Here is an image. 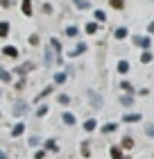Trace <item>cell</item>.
I'll list each match as a JSON object with an SVG mask.
<instances>
[{"label":"cell","mask_w":154,"mask_h":159,"mask_svg":"<svg viewBox=\"0 0 154 159\" xmlns=\"http://www.w3.org/2000/svg\"><path fill=\"white\" fill-rule=\"evenodd\" d=\"M46 64H48V66H50V64H57V52L52 50V46L46 48Z\"/></svg>","instance_id":"cell-1"},{"label":"cell","mask_w":154,"mask_h":159,"mask_svg":"<svg viewBox=\"0 0 154 159\" xmlns=\"http://www.w3.org/2000/svg\"><path fill=\"white\" fill-rule=\"evenodd\" d=\"M2 55L11 57V59H16V57H18V48H16V46H5V48H2Z\"/></svg>","instance_id":"cell-2"},{"label":"cell","mask_w":154,"mask_h":159,"mask_svg":"<svg viewBox=\"0 0 154 159\" xmlns=\"http://www.w3.org/2000/svg\"><path fill=\"white\" fill-rule=\"evenodd\" d=\"M20 11L25 14V16H32V0H23V2H20Z\"/></svg>","instance_id":"cell-3"},{"label":"cell","mask_w":154,"mask_h":159,"mask_svg":"<svg viewBox=\"0 0 154 159\" xmlns=\"http://www.w3.org/2000/svg\"><path fill=\"white\" fill-rule=\"evenodd\" d=\"M134 43H136V46H141V48H145V50H150V39L147 37H134Z\"/></svg>","instance_id":"cell-4"},{"label":"cell","mask_w":154,"mask_h":159,"mask_svg":"<svg viewBox=\"0 0 154 159\" xmlns=\"http://www.w3.org/2000/svg\"><path fill=\"white\" fill-rule=\"evenodd\" d=\"M27 109V102H16V107H14V116H23Z\"/></svg>","instance_id":"cell-5"},{"label":"cell","mask_w":154,"mask_h":159,"mask_svg":"<svg viewBox=\"0 0 154 159\" xmlns=\"http://www.w3.org/2000/svg\"><path fill=\"white\" fill-rule=\"evenodd\" d=\"M122 120L125 123H138V120H141V114H125Z\"/></svg>","instance_id":"cell-6"},{"label":"cell","mask_w":154,"mask_h":159,"mask_svg":"<svg viewBox=\"0 0 154 159\" xmlns=\"http://www.w3.org/2000/svg\"><path fill=\"white\" fill-rule=\"evenodd\" d=\"M9 34V23L7 20H0V39H5Z\"/></svg>","instance_id":"cell-7"},{"label":"cell","mask_w":154,"mask_h":159,"mask_svg":"<svg viewBox=\"0 0 154 159\" xmlns=\"http://www.w3.org/2000/svg\"><path fill=\"white\" fill-rule=\"evenodd\" d=\"M82 52H86V46H84V43H79L75 50H70V52H68V57H77V55H82Z\"/></svg>","instance_id":"cell-8"},{"label":"cell","mask_w":154,"mask_h":159,"mask_svg":"<svg viewBox=\"0 0 154 159\" xmlns=\"http://www.w3.org/2000/svg\"><path fill=\"white\" fill-rule=\"evenodd\" d=\"M95 127H98V120H95V118H89V120L84 123V129H86V132H93Z\"/></svg>","instance_id":"cell-9"},{"label":"cell","mask_w":154,"mask_h":159,"mask_svg":"<svg viewBox=\"0 0 154 159\" xmlns=\"http://www.w3.org/2000/svg\"><path fill=\"white\" fill-rule=\"evenodd\" d=\"M0 82H11V75L7 73V68L0 66Z\"/></svg>","instance_id":"cell-10"},{"label":"cell","mask_w":154,"mask_h":159,"mask_svg":"<svg viewBox=\"0 0 154 159\" xmlns=\"http://www.w3.org/2000/svg\"><path fill=\"white\" fill-rule=\"evenodd\" d=\"M109 152H111V159H125V157H122V152H120V148H116V146L109 150Z\"/></svg>","instance_id":"cell-11"},{"label":"cell","mask_w":154,"mask_h":159,"mask_svg":"<svg viewBox=\"0 0 154 159\" xmlns=\"http://www.w3.org/2000/svg\"><path fill=\"white\" fill-rule=\"evenodd\" d=\"M23 129H25V125H23V123H18V125L11 129V136H20V134H23Z\"/></svg>","instance_id":"cell-12"},{"label":"cell","mask_w":154,"mask_h":159,"mask_svg":"<svg viewBox=\"0 0 154 159\" xmlns=\"http://www.w3.org/2000/svg\"><path fill=\"white\" fill-rule=\"evenodd\" d=\"M89 96H91V102H93L95 107H102V100H100V96H95L93 91H89Z\"/></svg>","instance_id":"cell-13"},{"label":"cell","mask_w":154,"mask_h":159,"mask_svg":"<svg viewBox=\"0 0 154 159\" xmlns=\"http://www.w3.org/2000/svg\"><path fill=\"white\" fill-rule=\"evenodd\" d=\"M64 123H66V125H75V116L66 111V114H64Z\"/></svg>","instance_id":"cell-14"},{"label":"cell","mask_w":154,"mask_h":159,"mask_svg":"<svg viewBox=\"0 0 154 159\" xmlns=\"http://www.w3.org/2000/svg\"><path fill=\"white\" fill-rule=\"evenodd\" d=\"M109 5H111L113 9H122V7H125V0H109Z\"/></svg>","instance_id":"cell-15"},{"label":"cell","mask_w":154,"mask_h":159,"mask_svg":"<svg viewBox=\"0 0 154 159\" xmlns=\"http://www.w3.org/2000/svg\"><path fill=\"white\" fill-rule=\"evenodd\" d=\"M77 32H79V30H77V27H75V25H70V27H66V37H77Z\"/></svg>","instance_id":"cell-16"},{"label":"cell","mask_w":154,"mask_h":159,"mask_svg":"<svg viewBox=\"0 0 154 159\" xmlns=\"http://www.w3.org/2000/svg\"><path fill=\"white\" fill-rule=\"evenodd\" d=\"M127 37V27H118L116 30V39H125Z\"/></svg>","instance_id":"cell-17"},{"label":"cell","mask_w":154,"mask_h":159,"mask_svg":"<svg viewBox=\"0 0 154 159\" xmlns=\"http://www.w3.org/2000/svg\"><path fill=\"white\" fill-rule=\"evenodd\" d=\"M75 7H77V9H89V2H86V0H75Z\"/></svg>","instance_id":"cell-18"},{"label":"cell","mask_w":154,"mask_h":159,"mask_svg":"<svg viewBox=\"0 0 154 159\" xmlns=\"http://www.w3.org/2000/svg\"><path fill=\"white\" fill-rule=\"evenodd\" d=\"M131 146H134V139H131V136H125V139H122V148H131Z\"/></svg>","instance_id":"cell-19"},{"label":"cell","mask_w":154,"mask_h":159,"mask_svg":"<svg viewBox=\"0 0 154 159\" xmlns=\"http://www.w3.org/2000/svg\"><path fill=\"white\" fill-rule=\"evenodd\" d=\"M141 61H143V64H150V61H152V55H150V50H145V52L141 55Z\"/></svg>","instance_id":"cell-20"},{"label":"cell","mask_w":154,"mask_h":159,"mask_svg":"<svg viewBox=\"0 0 154 159\" xmlns=\"http://www.w3.org/2000/svg\"><path fill=\"white\" fill-rule=\"evenodd\" d=\"M46 150H59V148H57V141H55V139L46 141Z\"/></svg>","instance_id":"cell-21"},{"label":"cell","mask_w":154,"mask_h":159,"mask_svg":"<svg viewBox=\"0 0 154 159\" xmlns=\"http://www.w3.org/2000/svg\"><path fill=\"white\" fill-rule=\"evenodd\" d=\"M127 70H129V64L127 61H120L118 64V73H127Z\"/></svg>","instance_id":"cell-22"},{"label":"cell","mask_w":154,"mask_h":159,"mask_svg":"<svg viewBox=\"0 0 154 159\" xmlns=\"http://www.w3.org/2000/svg\"><path fill=\"white\" fill-rule=\"evenodd\" d=\"M86 32H89V34H95V32H98V23H89V25H86Z\"/></svg>","instance_id":"cell-23"},{"label":"cell","mask_w":154,"mask_h":159,"mask_svg":"<svg viewBox=\"0 0 154 159\" xmlns=\"http://www.w3.org/2000/svg\"><path fill=\"white\" fill-rule=\"evenodd\" d=\"M113 129H116V123H107V125L102 127V132H107V134H109V132H113Z\"/></svg>","instance_id":"cell-24"},{"label":"cell","mask_w":154,"mask_h":159,"mask_svg":"<svg viewBox=\"0 0 154 159\" xmlns=\"http://www.w3.org/2000/svg\"><path fill=\"white\" fill-rule=\"evenodd\" d=\"M34 68V64H23V66L18 68V73H27V70H32Z\"/></svg>","instance_id":"cell-25"},{"label":"cell","mask_w":154,"mask_h":159,"mask_svg":"<svg viewBox=\"0 0 154 159\" xmlns=\"http://www.w3.org/2000/svg\"><path fill=\"white\" fill-rule=\"evenodd\" d=\"M55 82H57V84L66 82V73H57V75H55Z\"/></svg>","instance_id":"cell-26"},{"label":"cell","mask_w":154,"mask_h":159,"mask_svg":"<svg viewBox=\"0 0 154 159\" xmlns=\"http://www.w3.org/2000/svg\"><path fill=\"white\" fill-rule=\"evenodd\" d=\"M95 18H98V20H107V14L102 9H98V11H95Z\"/></svg>","instance_id":"cell-27"},{"label":"cell","mask_w":154,"mask_h":159,"mask_svg":"<svg viewBox=\"0 0 154 159\" xmlns=\"http://www.w3.org/2000/svg\"><path fill=\"white\" fill-rule=\"evenodd\" d=\"M46 114H48V107H46V105H43V107H39V111H36V116H46Z\"/></svg>","instance_id":"cell-28"},{"label":"cell","mask_w":154,"mask_h":159,"mask_svg":"<svg viewBox=\"0 0 154 159\" xmlns=\"http://www.w3.org/2000/svg\"><path fill=\"white\" fill-rule=\"evenodd\" d=\"M0 5H2V9H9V7H11V0H0Z\"/></svg>","instance_id":"cell-29"},{"label":"cell","mask_w":154,"mask_h":159,"mask_svg":"<svg viewBox=\"0 0 154 159\" xmlns=\"http://www.w3.org/2000/svg\"><path fill=\"white\" fill-rule=\"evenodd\" d=\"M145 132H147V136H154V123H150V125H147V129H145Z\"/></svg>","instance_id":"cell-30"},{"label":"cell","mask_w":154,"mask_h":159,"mask_svg":"<svg viewBox=\"0 0 154 159\" xmlns=\"http://www.w3.org/2000/svg\"><path fill=\"white\" fill-rule=\"evenodd\" d=\"M30 43H32V46H39V37H36V34H32V37H30Z\"/></svg>","instance_id":"cell-31"},{"label":"cell","mask_w":154,"mask_h":159,"mask_svg":"<svg viewBox=\"0 0 154 159\" xmlns=\"http://www.w3.org/2000/svg\"><path fill=\"white\" fill-rule=\"evenodd\" d=\"M120 102H122V105H131V98H129V96H122Z\"/></svg>","instance_id":"cell-32"},{"label":"cell","mask_w":154,"mask_h":159,"mask_svg":"<svg viewBox=\"0 0 154 159\" xmlns=\"http://www.w3.org/2000/svg\"><path fill=\"white\" fill-rule=\"evenodd\" d=\"M43 11H46V14H50V11H52V5H50V2H46V5H43Z\"/></svg>","instance_id":"cell-33"},{"label":"cell","mask_w":154,"mask_h":159,"mask_svg":"<svg viewBox=\"0 0 154 159\" xmlns=\"http://www.w3.org/2000/svg\"><path fill=\"white\" fill-rule=\"evenodd\" d=\"M120 86H122V89H125V91H134V89H131V84H129V82H122Z\"/></svg>","instance_id":"cell-34"},{"label":"cell","mask_w":154,"mask_h":159,"mask_svg":"<svg viewBox=\"0 0 154 159\" xmlns=\"http://www.w3.org/2000/svg\"><path fill=\"white\" fill-rule=\"evenodd\" d=\"M82 155H84V157H89V155H91V150H89V146H82Z\"/></svg>","instance_id":"cell-35"},{"label":"cell","mask_w":154,"mask_h":159,"mask_svg":"<svg viewBox=\"0 0 154 159\" xmlns=\"http://www.w3.org/2000/svg\"><path fill=\"white\" fill-rule=\"evenodd\" d=\"M59 102L61 105H68V96H59Z\"/></svg>","instance_id":"cell-36"},{"label":"cell","mask_w":154,"mask_h":159,"mask_svg":"<svg viewBox=\"0 0 154 159\" xmlns=\"http://www.w3.org/2000/svg\"><path fill=\"white\" fill-rule=\"evenodd\" d=\"M43 157H46V152H43V150H41V152H36V159H43Z\"/></svg>","instance_id":"cell-37"},{"label":"cell","mask_w":154,"mask_h":159,"mask_svg":"<svg viewBox=\"0 0 154 159\" xmlns=\"http://www.w3.org/2000/svg\"><path fill=\"white\" fill-rule=\"evenodd\" d=\"M147 30H150V32L154 34V23H150V25H147Z\"/></svg>","instance_id":"cell-38"},{"label":"cell","mask_w":154,"mask_h":159,"mask_svg":"<svg viewBox=\"0 0 154 159\" xmlns=\"http://www.w3.org/2000/svg\"><path fill=\"white\" fill-rule=\"evenodd\" d=\"M0 159H7V155L2 152V150H0Z\"/></svg>","instance_id":"cell-39"},{"label":"cell","mask_w":154,"mask_h":159,"mask_svg":"<svg viewBox=\"0 0 154 159\" xmlns=\"http://www.w3.org/2000/svg\"><path fill=\"white\" fill-rule=\"evenodd\" d=\"M0 96H2V91H0Z\"/></svg>","instance_id":"cell-40"}]
</instances>
